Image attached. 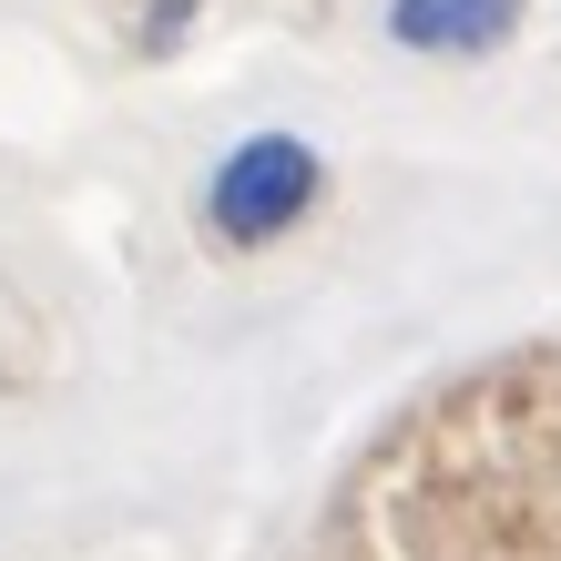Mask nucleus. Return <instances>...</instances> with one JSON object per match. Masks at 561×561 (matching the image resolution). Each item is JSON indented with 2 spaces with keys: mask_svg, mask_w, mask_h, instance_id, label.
<instances>
[{
  "mask_svg": "<svg viewBox=\"0 0 561 561\" xmlns=\"http://www.w3.org/2000/svg\"><path fill=\"white\" fill-rule=\"evenodd\" d=\"M388 31L409 51H501L520 31V0H388Z\"/></svg>",
  "mask_w": 561,
  "mask_h": 561,
  "instance_id": "nucleus-2",
  "label": "nucleus"
},
{
  "mask_svg": "<svg viewBox=\"0 0 561 561\" xmlns=\"http://www.w3.org/2000/svg\"><path fill=\"white\" fill-rule=\"evenodd\" d=\"M307 205H317V153H307V144H286V134L236 144V153H225V174H215V194H205L215 236H236V245L286 236Z\"/></svg>",
  "mask_w": 561,
  "mask_h": 561,
  "instance_id": "nucleus-1",
  "label": "nucleus"
}]
</instances>
